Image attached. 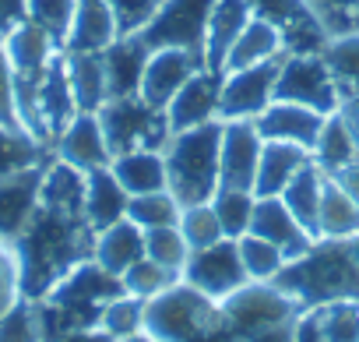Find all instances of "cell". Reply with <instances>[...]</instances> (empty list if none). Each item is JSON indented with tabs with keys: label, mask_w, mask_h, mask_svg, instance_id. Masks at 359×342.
<instances>
[{
	"label": "cell",
	"mask_w": 359,
	"mask_h": 342,
	"mask_svg": "<svg viewBox=\"0 0 359 342\" xmlns=\"http://www.w3.org/2000/svg\"><path fill=\"white\" fill-rule=\"evenodd\" d=\"M254 202L257 195L254 191H236V188H219L215 198H212V209L222 223V233L229 240H240L247 230H250V216H254Z\"/></svg>",
	"instance_id": "34"
},
{
	"label": "cell",
	"mask_w": 359,
	"mask_h": 342,
	"mask_svg": "<svg viewBox=\"0 0 359 342\" xmlns=\"http://www.w3.org/2000/svg\"><path fill=\"white\" fill-rule=\"evenodd\" d=\"M43 173L46 166H32V169H22V173L0 177V240L4 244H15L25 223L32 219L39 205Z\"/></svg>",
	"instance_id": "15"
},
{
	"label": "cell",
	"mask_w": 359,
	"mask_h": 342,
	"mask_svg": "<svg viewBox=\"0 0 359 342\" xmlns=\"http://www.w3.org/2000/svg\"><path fill=\"white\" fill-rule=\"evenodd\" d=\"M219 324V307L191 282H172L144 300V331L158 342H198Z\"/></svg>",
	"instance_id": "4"
},
{
	"label": "cell",
	"mask_w": 359,
	"mask_h": 342,
	"mask_svg": "<svg viewBox=\"0 0 359 342\" xmlns=\"http://www.w3.org/2000/svg\"><path fill=\"white\" fill-rule=\"evenodd\" d=\"M116 342H158L155 335H148V331H134V335H127V338H116Z\"/></svg>",
	"instance_id": "51"
},
{
	"label": "cell",
	"mask_w": 359,
	"mask_h": 342,
	"mask_svg": "<svg viewBox=\"0 0 359 342\" xmlns=\"http://www.w3.org/2000/svg\"><path fill=\"white\" fill-rule=\"evenodd\" d=\"M120 36L109 0H78V11L71 22V32L64 39V50L71 53H102Z\"/></svg>",
	"instance_id": "21"
},
{
	"label": "cell",
	"mask_w": 359,
	"mask_h": 342,
	"mask_svg": "<svg viewBox=\"0 0 359 342\" xmlns=\"http://www.w3.org/2000/svg\"><path fill=\"white\" fill-rule=\"evenodd\" d=\"M180 202L169 195V191H151V195H134L130 205H127V219L137 223L141 230H151V226H176L180 223Z\"/></svg>",
	"instance_id": "36"
},
{
	"label": "cell",
	"mask_w": 359,
	"mask_h": 342,
	"mask_svg": "<svg viewBox=\"0 0 359 342\" xmlns=\"http://www.w3.org/2000/svg\"><path fill=\"white\" fill-rule=\"evenodd\" d=\"M355 205H359V159L355 162H348V166H341V169H334V173H327Z\"/></svg>",
	"instance_id": "47"
},
{
	"label": "cell",
	"mask_w": 359,
	"mask_h": 342,
	"mask_svg": "<svg viewBox=\"0 0 359 342\" xmlns=\"http://www.w3.org/2000/svg\"><path fill=\"white\" fill-rule=\"evenodd\" d=\"M327 36L359 32V0H306Z\"/></svg>",
	"instance_id": "43"
},
{
	"label": "cell",
	"mask_w": 359,
	"mask_h": 342,
	"mask_svg": "<svg viewBox=\"0 0 359 342\" xmlns=\"http://www.w3.org/2000/svg\"><path fill=\"white\" fill-rule=\"evenodd\" d=\"M247 233H257V237L271 240L282 251L285 261L299 258L313 244V237L299 226V219L289 212V205L282 202V195L278 198H257L254 202V216H250V230Z\"/></svg>",
	"instance_id": "17"
},
{
	"label": "cell",
	"mask_w": 359,
	"mask_h": 342,
	"mask_svg": "<svg viewBox=\"0 0 359 342\" xmlns=\"http://www.w3.org/2000/svg\"><path fill=\"white\" fill-rule=\"evenodd\" d=\"M0 46H4V57H8L15 78H39L50 67V60L60 53V43L29 18L0 39Z\"/></svg>",
	"instance_id": "18"
},
{
	"label": "cell",
	"mask_w": 359,
	"mask_h": 342,
	"mask_svg": "<svg viewBox=\"0 0 359 342\" xmlns=\"http://www.w3.org/2000/svg\"><path fill=\"white\" fill-rule=\"evenodd\" d=\"M292 342H324V338H320V331H317V321H313V314H310V317H303V321L296 324V331H292Z\"/></svg>",
	"instance_id": "50"
},
{
	"label": "cell",
	"mask_w": 359,
	"mask_h": 342,
	"mask_svg": "<svg viewBox=\"0 0 359 342\" xmlns=\"http://www.w3.org/2000/svg\"><path fill=\"white\" fill-rule=\"evenodd\" d=\"M219 148H222V120L180 131L162 148L165 155V191L180 202V209L205 205L219 191Z\"/></svg>",
	"instance_id": "3"
},
{
	"label": "cell",
	"mask_w": 359,
	"mask_h": 342,
	"mask_svg": "<svg viewBox=\"0 0 359 342\" xmlns=\"http://www.w3.org/2000/svg\"><path fill=\"white\" fill-rule=\"evenodd\" d=\"M176 226H180V233H184V240H187L191 251L212 247V244H219V240L226 237V233H222V223H219V216H215V209H212V202L184 209Z\"/></svg>",
	"instance_id": "37"
},
{
	"label": "cell",
	"mask_w": 359,
	"mask_h": 342,
	"mask_svg": "<svg viewBox=\"0 0 359 342\" xmlns=\"http://www.w3.org/2000/svg\"><path fill=\"white\" fill-rule=\"evenodd\" d=\"M282 57L254 64V67L226 71L222 96H219V117L222 120H254L257 113H264L275 103V78H278Z\"/></svg>",
	"instance_id": "8"
},
{
	"label": "cell",
	"mask_w": 359,
	"mask_h": 342,
	"mask_svg": "<svg viewBox=\"0 0 359 342\" xmlns=\"http://www.w3.org/2000/svg\"><path fill=\"white\" fill-rule=\"evenodd\" d=\"M95 230L85 212H67L39 202L32 219L15 240L18 289L25 300H43L67 272L95 254Z\"/></svg>",
	"instance_id": "1"
},
{
	"label": "cell",
	"mask_w": 359,
	"mask_h": 342,
	"mask_svg": "<svg viewBox=\"0 0 359 342\" xmlns=\"http://www.w3.org/2000/svg\"><path fill=\"white\" fill-rule=\"evenodd\" d=\"M205 67V60L191 50H151L148 57V67H144V78H141V88L137 96L155 106V110H165L169 99L191 81V74H198Z\"/></svg>",
	"instance_id": "12"
},
{
	"label": "cell",
	"mask_w": 359,
	"mask_h": 342,
	"mask_svg": "<svg viewBox=\"0 0 359 342\" xmlns=\"http://www.w3.org/2000/svg\"><path fill=\"white\" fill-rule=\"evenodd\" d=\"M352 251H355V258H359V233L352 237Z\"/></svg>",
	"instance_id": "52"
},
{
	"label": "cell",
	"mask_w": 359,
	"mask_h": 342,
	"mask_svg": "<svg viewBox=\"0 0 359 342\" xmlns=\"http://www.w3.org/2000/svg\"><path fill=\"white\" fill-rule=\"evenodd\" d=\"M324 120L327 117L317 113V110H310V106L275 99L264 113L254 117V127H257V134L264 141H289V145H299V148H310L313 152Z\"/></svg>",
	"instance_id": "14"
},
{
	"label": "cell",
	"mask_w": 359,
	"mask_h": 342,
	"mask_svg": "<svg viewBox=\"0 0 359 342\" xmlns=\"http://www.w3.org/2000/svg\"><path fill=\"white\" fill-rule=\"evenodd\" d=\"M43 166V141L29 131L0 127V177L22 173V169Z\"/></svg>",
	"instance_id": "32"
},
{
	"label": "cell",
	"mask_w": 359,
	"mask_h": 342,
	"mask_svg": "<svg viewBox=\"0 0 359 342\" xmlns=\"http://www.w3.org/2000/svg\"><path fill=\"white\" fill-rule=\"evenodd\" d=\"M148 57H151V46L144 43L141 32L116 36V39L102 50V67H106V88H109V99L137 96L141 78H144V67H148Z\"/></svg>",
	"instance_id": "16"
},
{
	"label": "cell",
	"mask_w": 359,
	"mask_h": 342,
	"mask_svg": "<svg viewBox=\"0 0 359 342\" xmlns=\"http://www.w3.org/2000/svg\"><path fill=\"white\" fill-rule=\"evenodd\" d=\"M64 67H67V81H71L78 113H99L102 103L109 99L102 53H71V50H64Z\"/></svg>",
	"instance_id": "25"
},
{
	"label": "cell",
	"mask_w": 359,
	"mask_h": 342,
	"mask_svg": "<svg viewBox=\"0 0 359 342\" xmlns=\"http://www.w3.org/2000/svg\"><path fill=\"white\" fill-rule=\"evenodd\" d=\"M275 99L310 106L324 117L338 113L341 106V92L320 53H285L275 78Z\"/></svg>",
	"instance_id": "6"
},
{
	"label": "cell",
	"mask_w": 359,
	"mask_h": 342,
	"mask_svg": "<svg viewBox=\"0 0 359 342\" xmlns=\"http://www.w3.org/2000/svg\"><path fill=\"white\" fill-rule=\"evenodd\" d=\"M320 237L331 240H352L359 233V205L324 173V191H320V212H317Z\"/></svg>",
	"instance_id": "29"
},
{
	"label": "cell",
	"mask_w": 359,
	"mask_h": 342,
	"mask_svg": "<svg viewBox=\"0 0 359 342\" xmlns=\"http://www.w3.org/2000/svg\"><path fill=\"white\" fill-rule=\"evenodd\" d=\"M99 328H106L113 338H127V335L141 331L144 328V300L141 296H130V293L109 300L106 310H102V317H99Z\"/></svg>",
	"instance_id": "40"
},
{
	"label": "cell",
	"mask_w": 359,
	"mask_h": 342,
	"mask_svg": "<svg viewBox=\"0 0 359 342\" xmlns=\"http://www.w3.org/2000/svg\"><path fill=\"white\" fill-rule=\"evenodd\" d=\"M236 244H240V258H243V268H247V275H250V279H257V282H268V279H275V275H278V268L285 265L282 251H278L271 240L257 237V233H243Z\"/></svg>",
	"instance_id": "38"
},
{
	"label": "cell",
	"mask_w": 359,
	"mask_h": 342,
	"mask_svg": "<svg viewBox=\"0 0 359 342\" xmlns=\"http://www.w3.org/2000/svg\"><path fill=\"white\" fill-rule=\"evenodd\" d=\"M247 268L240 258V244L222 237L212 247L191 251L187 265H184V282H191L194 289L208 293L212 300H226L229 293H236L240 286H247Z\"/></svg>",
	"instance_id": "9"
},
{
	"label": "cell",
	"mask_w": 359,
	"mask_h": 342,
	"mask_svg": "<svg viewBox=\"0 0 359 342\" xmlns=\"http://www.w3.org/2000/svg\"><path fill=\"white\" fill-rule=\"evenodd\" d=\"M264 138L257 134L254 120H222V148H219V188L254 191L257 162H261Z\"/></svg>",
	"instance_id": "11"
},
{
	"label": "cell",
	"mask_w": 359,
	"mask_h": 342,
	"mask_svg": "<svg viewBox=\"0 0 359 342\" xmlns=\"http://www.w3.org/2000/svg\"><path fill=\"white\" fill-rule=\"evenodd\" d=\"M250 18H254V11L247 0H215L212 4L208 32H205V67L208 71H215V74L226 71V57Z\"/></svg>",
	"instance_id": "20"
},
{
	"label": "cell",
	"mask_w": 359,
	"mask_h": 342,
	"mask_svg": "<svg viewBox=\"0 0 359 342\" xmlns=\"http://www.w3.org/2000/svg\"><path fill=\"white\" fill-rule=\"evenodd\" d=\"M341 99L348 96H359V32H348V36H331L327 46L320 50Z\"/></svg>",
	"instance_id": "31"
},
{
	"label": "cell",
	"mask_w": 359,
	"mask_h": 342,
	"mask_svg": "<svg viewBox=\"0 0 359 342\" xmlns=\"http://www.w3.org/2000/svg\"><path fill=\"white\" fill-rule=\"evenodd\" d=\"M57 155L78 169H102L113 162L109 155V145H106V134H102V124L95 113H78L57 138Z\"/></svg>",
	"instance_id": "19"
},
{
	"label": "cell",
	"mask_w": 359,
	"mask_h": 342,
	"mask_svg": "<svg viewBox=\"0 0 359 342\" xmlns=\"http://www.w3.org/2000/svg\"><path fill=\"white\" fill-rule=\"evenodd\" d=\"M310 159H313L310 148H299V145H289V141H264L261 162H257L254 195L257 198H278Z\"/></svg>",
	"instance_id": "22"
},
{
	"label": "cell",
	"mask_w": 359,
	"mask_h": 342,
	"mask_svg": "<svg viewBox=\"0 0 359 342\" xmlns=\"http://www.w3.org/2000/svg\"><path fill=\"white\" fill-rule=\"evenodd\" d=\"M29 18L25 0H0V39H4L11 29H18Z\"/></svg>",
	"instance_id": "46"
},
{
	"label": "cell",
	"mask_w": 359,
	"mask_h": 342,
	"mask_svg": "<svg viewBox=\"0 0 359 342\" xmlns=\"http://www.w3.org/2000/svg\"><path fill=\"white\" fill-rule=\"evenodd\" d=\"M0 342H43L39 317H36V300H18L0 314Z\"/></svg>",
	"instance_id": "42"
},
{
	"label": "cell",
	"mask_w": 359,
	"mask_h": 342,
	"mask_svg": "<svg viewBox=\"0 0 359 342\" xmlns=\"http://www.w3.org/2000/svg\"><path fill=\"white\" fill-rule=\"evenodd\" d=\"M25 11H29V22L46 29L64 50V39H67L74 11H78V0H25Z\"/></svg>",
	"instance_id": "39"
},
{
	"label": "cell",
	"mask_w": 359,
	"mask_h": 342,
	"mask_svg": "<svg viewBox=\"0 0 359 342\" xmlns=\"http://www.w3.org/2000/svg\"><path fill=\"white\" fill-rule=\"evenodd\" d=\"M338 117L345 120V127L352 131V138H355V145H359V96H348V99H341V106H338Z\"/></svg>",
	"instance_id": "48"
},
{
	"label": "cell",
	"mask_w": 359,
	"mask_h": 342,
	"mask_svg": "<svg viewBox=\"0 0 359 342\" xmlns=\"http://www.w3.org/2000/svg\"><path fill=\"white\" fill-rule=\"evenodd\" d=\"M22 300V289H18V258L4 247L0 240V314L8 307H15Z\"/></svg>",
	"instance_id": "45"
},
{
	"label": "cell",
	"mask_w": 359,
	"mask_h": 342,
	"mask_svg": "<svg viewBox=\"0 0 359 342\" xmlns=\"http://www.w3.org/2000/svg\"><path fill=\"white\" fill-rule=\"evenodd\" d=\"M109 169H113V177L123 184V191L130 198L165 191V155L158 148H134V152L113 155Z\"/></svg>",
	"instance_id": "24"
},
{
	"label": "cell",
	"mask_w": 359,
	"mask_h": 342,
	"mask_svg": "<svg viewBox=\"0 0 359 342\" xmlns=\"http://www.w3.org/2000/svg\"><path fill=\"white\" fill-rule=\"evenodd\" d=\"M219 96H222V74H215L208 67H201L198 74H191V81L180 88L169 99V106H165L169 131L180 134V131H191V127L222 120L219 117Z\"/></svg>",
	"instance_id": "13"
},
{
	"label": "cell",
	"mask_w": 359,
	"mask_h": 342,
	"mask_svg": "<svg viewBox=\"0 0 359 342\" xmlns=\"http://www.w3.org/2000/svg\"><path fill=\"white\" fill-rule=\"evenodd\" d=\"M109 8H113L120 36H130V32H141L158 15L162 0H109Z\"/></svg>",
	"instance_id": "44"
},
{
	"label": "cell",
	"mask_w": 359,
	"mask_h": 342,
	"mask_svg": "<svg viewBox=\"0 0 359 342\" xmlns=\"http://www.w3.org/2000/svg\"><path fill=\"white\" fill-rule=\"evenodd\" d=\"M313 321L324 342H359V300H334L313 307Z\"/></svg>",
	"instance_id": "33"
},
{
	"label": "cell",
	"mask_w": 359,
	"mask_h": 342,
	"mask_svg": "<svg viewBox=\"0 0 359 342\" xmlns=\"http://www.w3.org/2000/svg\"><path fill=\"white\" fill-rule=\"evenodd\" d=\"M215 0H162L158 15L141 29L151 50H191L205 60V32Z\"/></svg>",
	"instance_id": "7"
},
{
	"label": "cell",
	"mask_w": 359,
	"mask_h": 342,
	"mask_svg": "<svg viewBox=\"0 0 359 342\" xmlns=\"http://www.w3.org/2000/svg\"><path fill=\"white\" fill-rule=\"evenodd\" d=\"M144 254L169 272H184L191 247H187L184 233H180V226H151V230H144Z\"/></svg>",
	"instance_id": "35"
},
{
	"label": "cell",
	"mask_w": 359,
	"mask_h": 342,
	"mask_svg": "<svg viewBox=\"0 0 359 342\" xmlns=\"http://www.w3.org/2000/svg\"><path fill=\"white\" fill-rule=\"evenodd\" d=\"M95 117L102 124L109 155H123V152H134V148H158L162 152L172 138L165 110L148 106L141 96L106 99Z\"/></svg>",
	"instance_id": "5"
},
{
	"label": "cell",
	"mask_w": 359,
	"mask_h": 342,
	"mask_svg": "<svg viewBox=\"0 0 359 342\" xmlns=\"http://www.w3.org/2000/svg\"><path fill=\"white\" fill-rule=\"evenodd\" d=\"M355 159H359V145H355L352 131L345 127V120L338 113H331L320 127L317 145H313V162L324 169V173H334V169H341Z\"/></svg>",
	"instance_id": "30"
},
{
	"label": "cell",
	"mask_w": 359,
	"mask_h": 342,
	"mask_svg": "<svg viewBox=\"0 0 359 342\" xmlns=\"http://www.w3.org/2000/svg\"><path fill=\"white\" fill-rule=\"evenodd\" d=\"M285 53V43H282V32L264 22V18H250L247 29L240 32V39L233 43L229 57H226V71H240V67H254V64H264V60H275ZM222 71V74H226Z\"/></svg>",
	"instance_id": "27"
},
{
	"label": "cell",
	"mask_w": 359,
	"mask_h": 342,
	"mask_svg": "<svg viewBox=\"0 0 359 342\" xmlns=\"http://www.w3.org/2000/svg\"><path fill=\"white\" fill-rule=\"evenodd\" d=\"M57 342H116L106 328H78V331H67L64 338H57Z\"/></svg>",
	"instance_id": "49"
},
{
	"label": "cell",
	"mask_w": 359,
	"mask_h": 342,
	"mask_svg": "<svg viewBox=\"0 0 359 342\" xmlns=\"http://www.w3.org/2000/svg\"><path fill=\"white\" fill-rule=\"evenodd\" d=\"M275 286L306 310L334 300H359V258L352 240H313L299 258L278 268Z\"/></svg>",
	"instance_id": "2"
},
{
	"label": "cell",
	"mask_w": 359,
	"mask_h": 342,
	"mask_svg": "<svg viewBox=\"0 0 359 342\" xmlns=\"http://www.w3.org/2000/svg\"><path fill=\"white\" fill-rule=\"evenodd\" d=\"M85 219L95 233L109 230L113 223L127 219V205H130V195L123 191V184L113 177V169L102 166V169H88L85 173Z\"/></svg>",
	"instance_id": "23"
},
{
	"label": "cell",
	"mask_w": 359,
	"mask_h": 342,
	"mask_svg": "<svg viewBox=\"0 0 359 342\" xmlns=\"http://www.w3.org/2000/svg\"><path fill=\"white\" fill-rule=\"evenodd\" d=\"M106 272L113 275H123L130 265H137L144 258V230L130 219H120L113 223L109 230H102L95 237V254H92Z\"/></svg>",
	"instance_id": "26"
},
{
	"label": "cell",
	"mask_w": 359,
	"mask_h": 342,
	"mask_svg": "<svg viewBox=\"0 0 359 342\" xmlns=\"http://www.w3.org/2000/svg\"><path fill=\"white\" fill-rule=\"evenodd\" d=\"M320 191H324V169L310 159L299 173L289 180V188L282 191V202L289 205V212L299 219V226L320 240V226H317V212H320Z\"/></svg>",
	"instance_id": "28"
},
{
	"label": "cell",
	"mask_w": 359,
	"mask_h": 342,
	"mask_svg": "<svg viewBox=\"0 0 359 342\" xmlns=\"http://www.w3.org/2000/svg\"><path fill=\"white\" fill-rule=\"evenodd\" d=\"M247 4L257 18L271 22L282 32L285 53H320L331 39L306 0H247Z\"/></svg>",
	"instance_id": "10"
},
{
	"label": "cell",
	"mask_w": 359,
	"mask_h": 342,
	"mask_svg": "<svg viewBox=\"0 0 359 342\" xmlns=\"http://www.w3.org/2000/svg\"><path fill=\"white\" fill-rule=\"evenodd\" d=\"M123 289L130 293V296H141V300H151L155 293H162L165 286H172L176 282V272H169V268H162L158 261H151L148 254L137 261V265H130L123 275Z\"/></svg>",
	"instance_id": "41"
}]
</instances>
